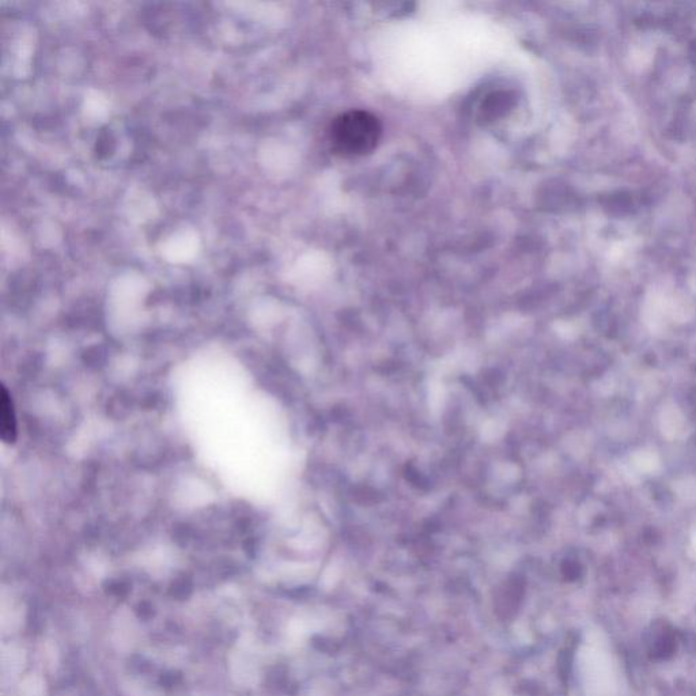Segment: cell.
I'll return each instance as SVG.
<instances>
[{
    "label": "cell",
    "mask_w": 696,
    "mask_h": 696,
    "mask_svg": "<svg viewBox=\"0 0 696 696\" xmlns=\"http://www.w3.org/2000/svg\"><path fill=\"white\" fill-rule=\"evenodd\" d=\"M0 437L5 444L13 445L18 440V419L13 396L3 385L0 393Z\"/></svg>",
    "instance_id": "7a4b0ae2"
},
{
    "label": "cell",
    "mask_w": 696,
    "mask_h": 696,
    "mask_svg": "<svg viewBox=\"0 0 696 696\" xmlns=\"http://www.w3.org/2000/svg\"><path fill=\"white\" fill-rule=\"evenodd\" d=\"M509 98L506 94H494V96L489 97L486 105H484L483 112L491 117L502 115L505 113V109L508 108Z\"/></svg>",
    "instance_id": "3957f363"
},
{
    "label": "cell",
    "mask_w": 696,
    "mask_h": 696,
    "mask_svg": "<svg viewBox=\"0 0 696 696\" xmlns=\"http://www.w3.org/2000/svg\"><path fill=\"white\" fill-rule=\"evenodd\" d=\"M382 127L373 113L348 111L336 117L329 132L332 149L343 157H363L380 143Z\"/></svg>",
    "instance_id": "6da1fadb"
}]
</instances>
